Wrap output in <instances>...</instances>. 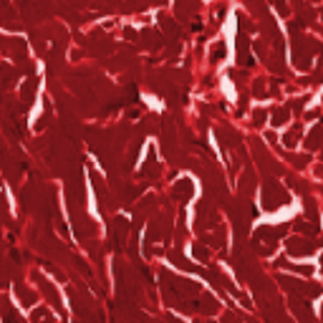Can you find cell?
I'll return each mask as SVG.
<instances>
[{"mask_svg":"<svg viewBox=\"0 0 323 323\" xmlns=\"http://www.w3.org/2000/svg\"><path fill=\"white\" fill-rule=\"evenodd\" d=\"M15 293H18V298L23 301V306H28V308H30V306L35 303V296H33V293H30V291H28L25 286H20V283L15 286Z\"/></svg>","mask_w":323,"mask_h":323,"instance_id":"cell-1","label":"cell"},{"mask_svg":"<svg viewBox=\"0 0 323 323\" xmlns=\"http://www.w3.org/2000/svg\"><path fill=\"white\" fill-rule=\"evenodd\" d=\"M33 91H35V81H28V84L23 86V106H28L30 101H33Z\"/></svg>","mask_w":323,"mask_h":323,"instance_id":"cell-2","label":"cell"},{"mask_svg":"<svg viewBox=\"0 0 323 323\" xmlns=\"http://www.w3.org/2000/svg\"><path fill=\"white\" fill-rule=\"evenodd\" d=\"M43 316H46V311H43V308H38V311L33 313V321H43ZM46 323H53V321H46Z\"/></svg>","mask_w":323,"mask_h":323,"instance_id":"cell-3","label":"cell"},{"mask_svg":"<svg viewBox=\"0 0 323 323\" xmlns=\"http://www.w3.org/2000/svg\"><path fill=\"white\" fill-rule=\"evenodd\" d=\"M0 184H3V179H0Z\"/></svg>","mask_w":323,"mask_h":323,"instance_id":"cell-4","label":"cell"}]
</instances>
